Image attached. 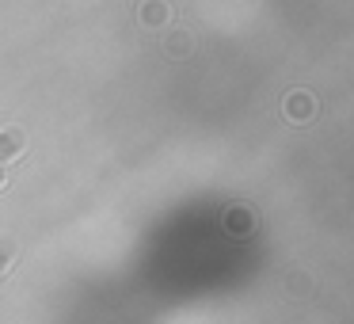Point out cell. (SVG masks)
<instances>
[{"label": "cell", "mask_w": 354, "mask_h": 324, "mask_svg": "<svg viewBox=\"0 0 354 324\" xmlns=\"http://www.w3.org/2000/svg\"><path fill=\"white\" fill-rule=\"evenodd\" d=\"M27 153V134L19 126H0V164L19 161Z\"/></svg>", "instance_id": "cell-1"}, {"label": "cell", "mask_w": 354, "mask_h": 324, "mask_svg": "<svg viewBox=\"0 0 354 324\" xmlns=\"http://www.w3.org/2000/svg\"><path fill=\"white\" fill-rule=\"evenodd\" d=\"M313 111H316V100L308 92L286 96V118H290V123H308V118H313Z\"/></svg>", "instance_id": "cell-2"}, {"label": "cell", "mask_w": 354, "mask_h": 324, "mask_svg": "<svg viewBox=\"0 0 354 324\" xmlns=\"http://www.w3.org/2000/svg\"><path fill=\"white\" fill-rule=\"evenodd\" d=\"M12 260H16V248H12V240H0V275L12 267Z\"/></svg>", "instance_id": "cell-3"}, {"label": "cell", "mask_w": 354, "mask_h": 324, "mask_svg": "<svg viewBox=\"0 0 354 324\" xmlns=\"http://www.w3.org/2000/svg\"><path fill=\"white\" fill-rule=\"evenodd\" d=\"M248 222H252V217H248L240 206L232 210V214H225V225H229V229H232V225H236V229H248Z\"/></svg>", "instance_id": "cell-4"}, {"label": "cell", "mask_w": 354, "mask_h": 324, "mask_svg": "<svg viewBox=\"0 0 354 324\" xmlns=\"http://www.w3.org/2000/svg\"><path fill=\"white\" fill-rule=\"evenodd\" d=\"M0 187H4V164H0Z\"/></svg>", "instance_id": "cell-5"}]
</instances>
